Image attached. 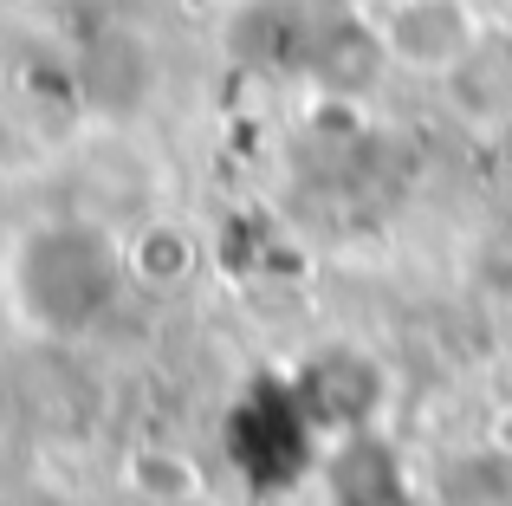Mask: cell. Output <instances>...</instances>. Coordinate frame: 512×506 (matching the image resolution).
Returning a JSON list of instances; mask_svg holds the SVG:
<instances>
[{"instance_id":"obj_1","label":"cell","mask_w":512,"mask_h":506,"mask_svg":"<svg viewBox=\"0 0 512 506\" xmlns=\"http://www.w3.org/2000/svg\"><path fill=\"white\" fill-rule=\"evenodd\" d=\"M124 292V253L91 221H46L7 253V299L39 338H85Z\"/></svg>"},{"instance_id":"obj_2","label":"cell","mask_w":512,"mask_h":506,"mask_svg":"<svg viewBox=\"0 0 512 506\" xmlns=\"http://www.w3.org/2000/svg\"><path fill=\"white\" fill-rule=\"evenodd\" d=\"M474 39H480L474 20H467L454 0H402L396 20L383 26V52H396V59L415 65V72H441V78L467 59Z\"/></svg>"},{"instance_id":"obj_3","label":"cell","mask_w":512,"mask_h":506,"mask_svg":"<svg viewBox=\"0 0 512 506\" xmlns=\"http://www.w3.org/2000/svg\"><path fill=\"white\" fill-rule=\"evenodd\" d=\"M292 390L312 409L318 435H363V422H370V409H376V370L363 364V357L331 351L325 364H312L305 383H292Z\"/></svg>"},{"instance_id":"obj_4","label":"cell","mask_w":512,"mask_h":506,"mask_svg":"<svg viewBox=\"0 0 512 506\" xmlns=\"http://www.w3.org/2000/svg\"><path fill=\"white\" fill-rule=\"evenodd\" d=\"M493 442H500L506 455H512V409H506V416H500V429H493Z\"/></svg>"}]
</instances>
